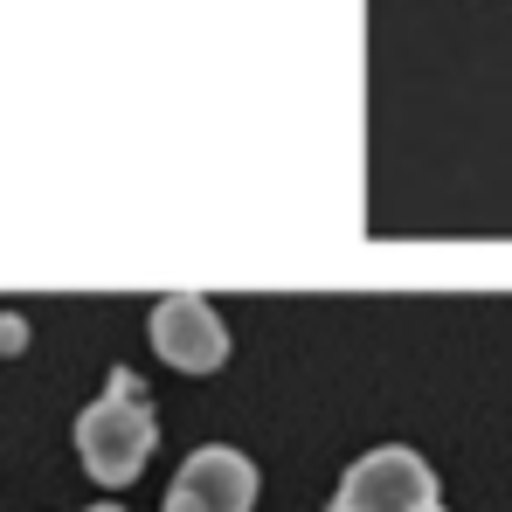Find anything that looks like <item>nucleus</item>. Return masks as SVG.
<instances>
[{"label": "nucleus", "mask_w": 512, "mask_h": 512, "mask_svg": "<svg viewBox=\"0 0 512 512\" xmlns=\"http://www.w3.org/2000/svg\"><path fill=\"white\" fill-rule=\"evenodd\" d=\"M90 512H125V506H90Z\"/></svg>", "instance_id": "6"}, {"label": "nucleus", "mask_w": 512, "mask_h": 512, "mask_svg": "<svg viewBox=\"0 0 512 512\" xmlns=\"http://www.w3.org/2000/svg\"><path fill=\"white\" fill-rule=\"evenodd\" d=\"M21 346H28V326L14 312H0V353H21Z\"/></svg>", "instance_id": "5"}, {"label": "nucleus", "mask_w": 512, "mask_h": 512, "mask_svg": "<svg viewBox=\"0 0 512 512\" xmlns=\"http://www.w3.org/2000/svg\"><path fill=\"white\" fill-rule=\"evenodd\" d=\"M256 506V464L229 443H201L173 471L167 512H250Z\"/></svg>", "instance_id": "4"}, {"label": "nucleus", "mask_w": 512, "mask_h": 512, "mask_svg": "<svg viewBox=\"0 0 512 512\" xmlns=\"http://www.w3.org/2000/svg\"><path fill=\"white\" fill-rule=\"evenodd\" d=\"M153 353L180 367V374H215L222 360H229V326H222V312L208 305V298H194V291H173L153 305Z\"/></svg>", "instance_id": "3"}, {"label": "nucleus", "mask_w": 512, "mask_h": 512, "mask_svg": "<svg viewBox=\"0 0 512 512\" xmlns=\"http://www.w3.org/2000/svg\"><path fill=\"white\" fill-rule=\"evenodd\" d=\"M340 506H353V512H416V506H436V471H429L416 450H402V443L367 450V457L340 478Z\"/></svg>", "instance_id": "2"}, {"label": "nucleus", "mask_w": 512, "mask_h": 512, "mask_svg": "<svg viewBox=\"0 0 512 512\" xmlns=\"http://www.w3.org/2000/svg\"><path fill=\"white\" fill-rule=\"evenodd\" d=\"M416 512H443V506H416Z\"/></svg>", "instance_id": "8"}, {"label": "nucleus", "mask_w": 512, "mask_h": 512, "mask_svg": "<svg viewBox=\"0 0 512 512\" xmlns=\"http://www.w3.org/2000/svg\"><path fill=\"white\" fill-rule=\"evenodd\" d=\"M333 512H353V506H340V499H333Z\"/></svg>", "instance_id": "7"}, {"label": "nucleus", "mask_w": 512, "mask_h": 512, "mask_svg": "<svg viewBox=\"0 0 512 512\" xmlns=\"http://www.w3.org/2000/svg\"><path fill=\"white\" fill-rule=\"evenodd\" d=\"M153 443H160L153 395H146V381H139L132 367H118V374L104 381V395L77 416V457H84V471L97 485H132V478L146 471Z\"/></svg>", "instance_id": "1"}]
</instances>
